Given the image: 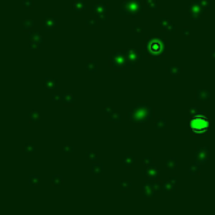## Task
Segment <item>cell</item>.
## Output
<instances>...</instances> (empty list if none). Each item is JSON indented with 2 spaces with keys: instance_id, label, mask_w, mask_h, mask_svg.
<instances>
[{
  "instance_id": "6da1fadb",
  "label": "cell",
  "mask_w": 215,
  "mask_h": 215,
  "mask_svg": "<svg viewBox=\"0 0 215 215\" xmlns=\"http://www.w3.org/2000/svg\"><path fill=\"white\" fill-rule=\"evenodd\" d=\"M189 127L194 133H205L206 131L209 130L210 127V122L209 119L206 118L204 115H197L195 117H193L189 122Z\"/></svg>"
},
{
  "instance_id": "7a4b0ae2",
  "label": "cell",
  "mask_w": 215,
  "mask_h": 215,
  "mask_svg": "<svg viewBox=\"0 0 215 215\" xmlns=\"http://www.w3.org/2000/svg\"><path fill=\"white\" fill-rule=\"evenodd\" d=\"M149 49H150L151 53H153V54H159L160 52L162 50V43H161L160 40H157V39H153V40L150 42Z\"/></svg>"
}]
</instances>
